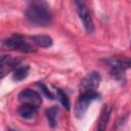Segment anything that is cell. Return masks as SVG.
<instances>
[{"instance_id": "obj_2", "label": "cell", "mask_w": 131, "mask_h": 131, "mask_svg": "<svg viewBox=\"0 0 131 131\" xmlns=\"http://www.w3.org/2000/svg\"><path fill=\"white\" fill-rule=\"evenodd\" d=\"M2 48L4 50H19L23 52H33L36 50L35 46L28 41L26 37L14 34L2 41Z\"/></svg>"}, {"instance_id": "obj_8", "label": "cell", "mask_w": 131, "mask_h": 131, "mask_svg": "<svg viewBox=\"0 0 131 131\" xmlns=\"http://www.w3.org/2000/svg\"><path fill=\"white\" fill-rule=\"evenodd\" d=\"M20 59L17 57H13L10 55H4L1 57V78H3L10 71L17 68Z\"/></svg>"}, {"instance_id": "obj_7", "label": "cell", "mask_w": 131, "mask_h": 131, "mask_svg": "<svg viewBox=\"0 0 131 131\" xmlns=\"http://www.w3.org/2000/svg\"><path fill=\"white\" fill-rule=\"evenodd\" d=\"M18 100L21 103L31 104V105H34L37 107H39L42 103L41 95L37 91L32 90V89H24L21 92H19Z\"/></svg>"}, {"instance_id": "obj_12", "label": "cell", "mask_w": 131, "mask_h": 131, "mask_svg": "<svg viewBox=\"0 0 131 131\" xmlns=\"http://www.w3.org/2000/svg\"><path fill=\"white\" fill-rule=\"evenodd\" d=\"M29 71H30V68L28 66H20V67H17L14 69L13 71V74H12V79L16 82H19V81H23L25 80L28 75H29Z\"/></svg>"}, {"instance_id": "obj_9", "label": "cell", "mask_w": 131, "mask_h": 131, "mask_svg": "<svg viewBox=\"0 0 131 131\" xmlns=\"http://www.w3.org/2000/svg\"><path fill=\"white\" fill-rule=\"evenodd\" d=\"M37 113H38L37 106L31 105V104H26V103H23V105H20L17 110V115L20 118L26 119V120H30V119L35 118Z\"/></svg>"}, {"instance_id": "obj_6", "label": "cell", "mask_w": 131, "mask_h": 131, "mask_svg": "<svg viewBox=\"0 0 131 131\" xmlns=\"http://www.w3.org/2000/svg\"><path fill=\"white\" fill-rule=\"evenodd\" d=\"M101 82V76L98 72L92 71L88 73L80 82L79 89L80 92H88V91H96Z\"/></svg>"}, {"instance_id": "obj_5", "label": "cell", "mask_w": 131, "mask_h": 131, "mask_svg": "<svg viewBox=\"0 0 131 131\" xmlns=\"http://www.w3.org/2000/svg\"><path fill=\"white\" fill-rule=\"evenodd\" d=\"M99 98V94L96 91H88V92H81L76 105H75V115L77 118H83L85 113L88 110L89 104L98 99Z\"/></svg>"}, {"instance_id": "obj_4", "label": "cell", "mask_w": 131, "mask_h": 131, "mask_svg": "<svg viewBox=\"0 0 131 131\" xmlns=\"http://www.w3.org/2000/svg\"><path fill=\"white\" fill-rule=\"evenodd\" d=\"M73 1L76 7V11L79 15L80 20L83 24L85 31L88 34H92L94 32V23L86 2L84 0H73Z\"/></svg>"}, {"instance_id": "obj_1", "label": "cell", "mask_w": 131, "mask_h": 131, "mask_svg": "<svg viewBox=\"0 0 131 131\" xmlns=\"http://www.w3.org/2000/svg\"><path fill=\"white\" fill-rule=\"evenodd\" d=\"M25 14L28 21L36 26L46 27L52 21V12L45 0H31Z\"/></svg>"}, {"instance_id": "obj_16", "label": "cell", "mask_w": 131, "mask_h": 131, "mask_svg": "<svg viewBox=\"0 0 131 131\" xmlns=\"http://www.w3.org/2000/svg\"><path fill=\"white\" fill-rule=\"evenodd\" d=\"M130 47H131V42H130Z\"/></svg>"}, {"instance_id": "obj_11", "label": "cell", "mask_w": 131, "mask_h": 131, "mask_svg": "<svg viewBox=\"0 0 131 131\" xmlns=\"http://www.w3.org/2000/svg\"><path fill=\"white\" fill-rule=\"evenodd\" d=\"M31 39L34 42V44L40 47H43V48H48L53 43L52 38L47 35H36V36H32Z\"/></svg>"}, {"instance_id": "obj_3", "label": "cell", "mask_w": 131, "mask_h": 131, "mask_svg": "<svg viewBox=\"0 0 131 131\" xmlns=\"http://www.w3.org/2000/svg\"><path fill=\"white\" fill-rule=\"evenodd\" d=\"M105 64L108 66L111 70V75L119 82L125 81L124 72L131 68V58H120L111 57L104 59Z\"/></svg>"}, {"instance_id": "obj_14", "label": "cell", "mask_w": 131, "mask_h": 131, "mask_svg": "<svg viewBox=\"0 0 131 131\" xmlns=\"http://www.w3.org/2000/svg\"><path fill=\"white\" fill-rule=\"evenodd\" d=\"M56 95H57V98H58V100L60 101V103H61L67 110H70L71 104H70V100H69V98H68V95H67L61 89H59V88L56 89Z\"/></svg>"}, {"instance_id": "obj_15", "label": "cell", "mask_w": 131, "mask_h": 131, "mask_svg": "<svg viewBox=\"0 0 131 131\" xmlns=\"http://www.w3.org/2000/svg\"><path fill=\"white\" fill-rule=\"evenodd\" d=\"M37 85H38V87L42 90V92L44 93V95H45L46 97H48L49 99H54V95H53V94H52V93L47 89V87H46L43 83H38Z\"/></svg>"}, {"instance_id": "obj_10", "label": "cell", "mask_w": 131, "mask_h": 131, "mask_svg": "<svg viewBox=\"0 0 131 131\" xmlns=\"http://www.w3.org/2000/svg\"><path fill=\"white\" fill-rule=\"evenodd\" d=\"M111 112H112V107L108 104L103 105L102 110H101V114H100V118L98 121V125H97V129L98 130H104L107 126V123L110 121V117H111Z\"/></svg>"}, {"instance_id": "obj_13", "label": "cell", "mask_w": 131, "mask_h": 131, "mask_svg": "<svg viewBox=\"0 0 131 131\" xmlns=\"http://www.w3.org/2000/svg\"><path fill=\"white\" fill-rule=\"evenodd\" d=\"M57 114H58V108L56 106L49 107L45 112L48 124L51 128H55L57 126Z\"/></svg>"}]
</instances>
